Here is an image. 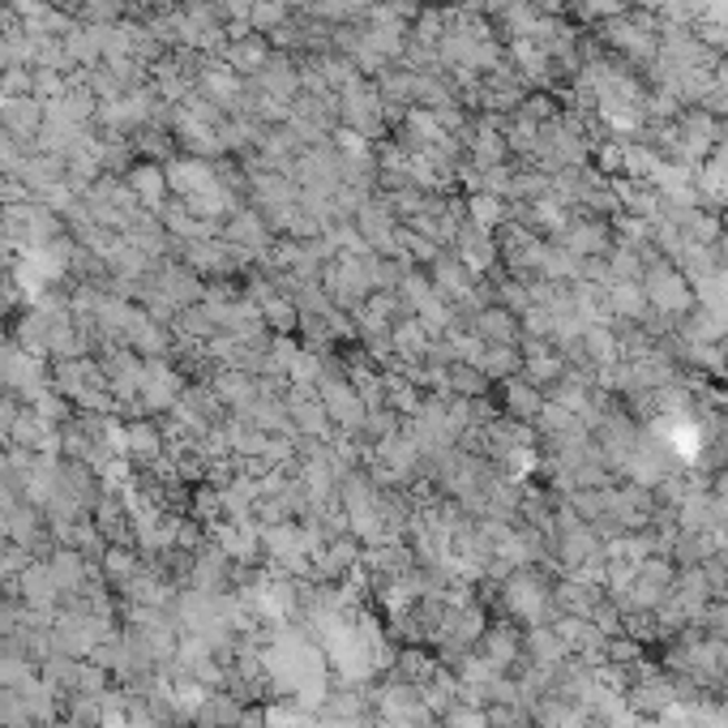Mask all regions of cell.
Segmentation results:
<instances>
[{
  "mask_svg": "<svg viewBox=\"0 0 728 728\" xmlns=\"http://www.w3.org/2000/svg\"><path fill=\"white\" fill-rule=\"evenodd\" d=\"M643 296L647 305L656 308L660 317H672V322H681V317H690L695 313V287L690 279L672 266L669 257H656L651 266L643 270Z\"/></svg>",
  "mask_w": 728,
  "mask_h": 728,
  "instance_id": "6da1fadb",
  "label": "cell"
},
{
  "mask_svg": "<svg viewBox=\"0 0 728 728\" xmlns=\"http://www.w3.org/2000/svg\"><path fill=\"white\" fill-rule=\"evenodd\" d=\"M386 104H382V90L368 78H356L338 90V125L361 134V138H386Z\"/></svg>",
  "mask_w": 728,
  "mask_h": 728,
  "instance_id": "7a4b0ae2",
  "label": "cell"
},
{
  "mask_svg": "<svg viewBox=\"0 0 728 728\" xmlns=\"http://www.w3.org/2000/svg\"><path fill=\"white\" fill-rule=\"evenodd\" d=\"M476 651L493 665L498 672H510L514 677V669L523 665V630L519 626H510V621H489V630L480 634Z\"/></svg>",
  "mask_w": 728,
  "mask_h": 728,
  "instance_id": "3957f363",
  "label": "cell"
},
{
  "mask_svg": "<svg viewBox=\"0 0 728 728\" xmlns=\"http://www.w3.org/2000/svg\"><path fill=\"white\" fill-rule=\"evenodd\" d=\"M266 215L262 210H232L224 219V245L236 253H266L270 249V232H266Z\"/></svg>",
  "mask_w": 728,
  "mask_h": 728,
  "instance_id": "277c9868",
  "label": "cell"
},
{
  "mask_svg": "<svg viewBox=\"0 0 728 728\" xmlns=\"http://www.w3.org/2000/svg\"><path fill=\"white\" fill-rule=\"evenodd\" d=\"M472 335L480 343H514L519 347L523 322H519V313H510L505 305H484L472 313Z\"/></svg>",
  "mask_w": 728,
  "mask_h": 728,
  "instance_id": "5b68a950",
  "label": "cell"
},
{
  "mask_svg": "<svg viewBox=\"0 0 728 728\" xmlns=\"http://www.w3.org/2000/svg\"><path fill=\"white\" fill-rule=\"evenodd\" d=\"M245 707L249 702H240L236 695H227V690H210V699L194 711V725L189 728H236L245 720Z\"/></svg>",
  "mask_w": 728,
  "mask_h": 728,
  "instance_id": "8992f818",
  "label": "cell"
},
{
  "mask_svg": "<svg viewBox=\"0 0 728 728\" xmlns=\"http://www.w3.org/2000/svg\"><path fill=\"white\" fill-rule=\"evenodd\" d=\"M275 57L270 52V39L266 35H240L236 43H227V65L236 69V73H262L266 69V60Z\"/></svg>",
  "mask_w": 728,
  "mask_h": 728,
  "instance_id": "52a82bcc",
  "label": "cell"
},
{
  "mask_svg": "<svg viewBox=\"0 0 728 728\" xmlns=\"http://www.w3.org/2000/svg\"><path fill=\"white\" fill-rule=\"evenodd\" d=\"M502 407L505 416H514V421H535L540 416V407H544V391H535L528 377H510L502 386Z\"/></svg>",
  "mask_w": 728,
  "mask_h": 728,
  "instance_id": "ba28073f",
  "label": "cell"
},
{
  "mask_svg": "<svg viewBox=\"0 0 728 728\" xmlns=\"http://www.w3.org/2000/svg\"><path fill=\"white\" fill-rule=\"evenodd\" d=\"M129 189H134V197H138L146 210H159L164 206V189H168V171H159L155 164L134 168L129 171Z\"/></svg>",
  "mask_w": 728,
  "mask_h": 728,
  "instance_id": "9c48e42d",
  "label": "cell"
},
{
  "mask_svg": "<svg viewBox=\"0 0 728 728\" xmlns=\"http://www.w3.org/2000/svg\"><path fill=\"white\" fill-rule=\"evenodd\" d=\"M4 129H9V134H13V138H35V125H39V104H35V99H9V104H4Z\"/></svg>",
  "mask_w": 728,
  "mask_h": 728,
  "instance_id": "30bf717a",
  "label": "cell"
},
{
  "mask_svg": "<svg viewBox=\"0 0 728 728\" xmlns=\"http://www.w3.org/2000/svg\"><path fill=\"white\" fill-rule=\"evenodd\" d=\"M468 224L484 227V232H498L505 224V206L498 194H468Z\"/></svg>",
  "mask_w": 728,
  "mask_h": 728,
  "instance_id": "8fae6325",
  "label": "cell"
},
{
  "mask_svg": "<svg viewBox=\"0 0 728 728\" xmlns=\"http://www.w3.org/2000/svg\"><path fill=\"white\" fill-rule=\"evenodd\" d=\"M249 22L257 35H275L279 27L292 22V4H287V0H253Z\"/></svg>",
  "mask_w": 728,
  "mask_h": 728,
  "instance_id": "7c38bea8",
  "label": "cell"
},
{
  "mask_svg": "<svg viewBox=\"0 0 728 728\" xmlns=\"http://www.w3.org/2000/svg\"><path fill=\"white\" fill-rule=\"evenodd\" d=\"M442 725H446V728H493V720H489V711H484V707L459 699L446 716H442Z\"/></svg>",
  "mask_w": 728,
  "mask_h": 728,
  "instance_id": "4fadbf2b",
  "label": "cell"
},
{
  "mask_svg": "<svg viewBox=\"0 0 728 728\" xmlns=\"http://www.w3.org/2000/svg\"><path fill=\"white\" fill-rule=\"evenodd\" d=\"M634 9V0H579V13L588 22H613V18H626Z\"/></svg>",
  "mask_w": 728,
  "mask_h": 728,
  "instance_id": "5bb4252c",
  "label": "cell"
},
{
  "mask_svg": "<svg viewBox=\"0 0 728 728\" xmlns=\"http://www.w3.org/2000/svg\"><path fill=\"white\" fill-rule=\"evenodd\" d=\"M711 505H716L720 523H728V472H720V476H716V489H711Z\"/></svg>",
  "mask_w": 728,
  "mask_h": 728,
  "instance_id": "9a60e30c",
  "label": "cell"
},
{
  "mask_svg": "<svg viewBox=\"0 0 728 728\" xmlns=\"http://www.w3.org/2000/svg\"><path fill=\"white\" fill-rule=\"evenodd\" d=\"M112 201H120V206H134V189H129V185H125V194H120V197H112ZM95 210H99V215H104V219H112V224H116V210H108V197H95Z\"/></svg>",
  "mask_w": 728,
  "mask_h": 728,
  "instance_id": "2e32d148",
  "label": "cell"
}]
</instances>
